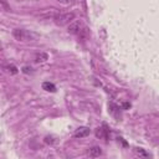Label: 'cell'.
I'll use <instances>...</instances> for the list:
<instances>
[{"instance_id":"obj_9","label":"cell","mask_w":159,"mask_h":159,"mask_svg":"<svg viewBox=\"0 0 159 159\" xmlns=\"http://www.w3.org/2000/svg\"><path fill=\"white\" fill-rule=\"evenodd\" d=\"M42 89L47 91V92H55L56 91V86L51 82H43L42 83Z\"/></svg>"},{"instance_id":"obj_5","label":"cell","mask_w":159,"mask_h":159,"mask_svg":"<svg viewBox=\"0 0 159 159\" xmlns=\"http://www.w3.org/2000/svg\"><path fill=\"white\" fill-rule=\"evenodd\" d=\"M89 128L88 127H80L76 132H75V137L76 138H83V137H87L89 134Z\"/></svg>"},{"instance_id":"obj_7","label":"cell","mask_w":159,"mask_h":159,"mask_svg":"<svg viewBox=\"0 0 159 159\" xmlns=\"http://www.w3.org/2000/svg\"><path fill=\"white\" fill-rule=\"evenodd\" d=\"M47 60H48V55H47L46 52H39V53H36V56H35V61H36L37 63L45 62V61H47Z\"/></svg>"},{"instance_id":"obj_13","label":"cell","mask_w":159,"mask_h":159,"mask_svg":"<svg viewBox=\"0 0 159 159\" xmlns=\"http://www.w3.org/2000/svg\"><path fill=\"white\" fill-rule=\"evenodd\" d=\"M56 1H58V2H61V4H72V2H75L76 0H56Z\"/></svg>"},{"instance_id":"obj_12","label":"cell","mask_w":159,"mask_h":159,"mask_svg":"<svg viewBox=\"0 0 159 159\" xmlns=\"http://www.w3.org/2000/svg\"><path fill=\"white\" fill-rule=\"evenodd\" d=\"M22 72H24V73H31V72H32V68L25 66V67H22Z\"/></svg>"},{"instance_id":"obj_4","label":"cell","mask_w":159,"mask_h":159,"mask_svg":"<svg viewBox=\"0 0 159 159\" xmlns=\"http://www.w3.org/2000/svg\"><path fill=\"white\" fill-rule=\"evenodd\" d=\"M109 135V129L107 128L106 124H103L102 127H98L96 129V137L97 138H101V139H107Z\"/></svg>"},{"instance_id":"obj_10","label":"cell","mask_w":159,"mask_h":159,"mask_svg":"<svg viewBox=\"0 0 159 159\" xmlns=\"http://www.w3.org/2000/svg\"><path fill=\"white\" fill-rule=\"evenodd\" d=\"M5 68H6V71H7L9 73H11V75H16V73H17V68H16L14 65H7Z\"/></svg>"},{"instance_id":"obj_8","label":"cell","mask_w":159,"mask_h":159,"mask_svg":"<svg viewBox=\"0 0 159 159\" xmlns=\"http://www.w3.org/2000/svg\"><path fill=\"white\" fill-rule=\"evenodd\" d=\"M108 107H109L111 113H112L116 118H119V117H120V113H119V109H120V108H119L117 104H114V103H109V106H108Z\"/></svg>"},{"instance_id":"obj_6","label":"cell","mask_w":159,"mask_h":159,"mask_svg":"<svg viewBox=\"0 0 159 159\" xmlns=\"http://www.w3.org/2000/svg\"><path fill=\"white\" fill-rule=\"evenodd\" d=\"M102 154V149L99 148V147H92V148H89V150H88V155L91 157V158H97V157H99Z\"/></svg>"},{"instance_id":"obj_14","label":"cell","mask_w":159,"mask_h":159,"mask_svg":"<svg viewBox=\"0 0 159 159\" xmlns=\"http://www.w3.org/2000/svg\"><path fill=\"white\" fill-rule=\"evenodd\" d=\"M129 107H130L129 103H123V108H129Z\"/></svg>"},{"instance_id":"obj_1","label":"cell","mask_w":159,"mask_h":159,"mask_svg":"<svg viewBox=\"0 0 159 159\" xmlns=\"http://www.w3.org/2000/svg\"><path fill=\"white\" fill-rule=\"evenodd\" d=\"M68 34L71 35H76L78 39L81 40H86L88 37V29L86 27V25L81 21V20H73L68 27H67Z\"/></svg>"},{"instance_id":"obj_2","label":"cell","mask_w":159,"mask_h":159,"mask_svg":"<svg viewBox=\"0 0 159 159\" xmlns=\"http://www.w3.org/2000/svg\"><path fill=\"white\" fill-rule=\"evenodd\" d=\"M73 20H75V14L73 12H57L53 16V21L58 26L70 25Z\"/></svg>"},{"instance_id":"obj_3","label":"cell","mask_w":159,"mask_h":159,"mask_svg":"<svg viewBox=\"0 0 159 159\" xmlns=\"http://www.w3.org/2000/svg\"><path fill=\"white\" fill-rule=\"evenodd\" d=\"M12 36L15 37V40L22 41V42L31 41V40H34L36 37V35L34 32H31L29 30H25V29H15V30H12Z\"/></svg>"},{"instance_id":"obj_11","label":"cell","mask_w":159,"mask_h":159,"mask_svg":"<svg viewBox=\"0 0 159 159\" xmlns=\"http://www.w3.org/2000/svg\"><path fill=\"white\" fill-rule=\"evenodd\" d=\"M134 152H135L139 157H149V154H148V153H145V152H144V149H142V148H135V149H134Z\"/></svg>"}]
</instances>
